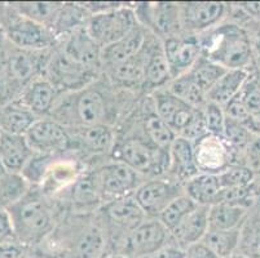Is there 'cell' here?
I'll return each instance as SVG.
<instances>
[{"label": "cell", "mask_w": 260, "mask_h": 258, "mask_svg": "<svg viewBox=\"0 0 260 258\" xmlns=\"http://www.w3.org/2000/svg\"><path fill=\"white\" fill-rule=\"evenodd\" d=\"M69 207L74 214H93L104 204L99 191L98 181L94 177L93 168L87 169L74 185L63 191L58 198Z\"/></svg>", "instance_id": "d6986e66"}, {"label": "cell", "mask_w": 260, "mask_h": 258, "mask_svg": "<svg viewBox=\"0 0 260 258\" xmlns=\"http://www.w3.org/2000/svg\"><path fill=\"white\" fill-rule=\"evenodd\" d=\"M105 258H126V257H123V255H120V254H109L108 257H105Z\"/></svg>", "instance_id": "9f6ffc18"}, {"label": "cell", "mask_w": 260, "mask_h": 258, "mask_svg": "<svg viewBox=\"0 0 260 258\" xmlns=\"http://www.w3.org/2000/svg\"><path fill=\"white\" fill-rule=\"evenodd\" d=\"M62 4L63 3H57V2H54V3L53 2H48V3H43V2L31 3L30 2V3H12L11 7L25 17L51 28Z\"/></svg>", "instance_id": "8d00e7d4"}, {"label": "cell", "mask_w": 260, "mask_h": 258, "mask_svg": "<svg viewBox=\"0 0 260 258\" xmlns=\"http://www.w3.org/2000/svg\"><path fill=\"white\" fill-rule=\"evenodd\" d=\"M194 159L200 173L220 174L235 164V155L228 142L221 136L205 134L193 142Z\"/></svg>", "instance_id": "2e32d148"}, {"label": "cell", "mask_w": 260, "mask_h": 258, "mask_svg": "<svg viewBox=\"0 0 260 258\" xmlns=\"http://www.w3.org/2000/svg\"><path fill=\"white\" fill-rule=\"evenodd\" d=\"M225 71L226 68H224L223 66L217 65V63L212 62V61L207 60L206 57L202 56L189 72L207 94L210 89L215 85V83L225 74Z\"/></svg>", "instance_id": "60d3db41"}, {"label": "cell", "mask_w": 260, "mask_h": 258, "mask_svg": "<svg viewBox=\"0 0 260 258\" xmlns=\"http://www.w3.org/2000/svg\"><path fill=\"white\" fill-rule=\"evenodd\" d=\"M240 98L250 115L260 122V83L252 75L241 91Z\"/></svg>", "instance_id": "ee69618b"}, {"label": "cell", "mask_w": 260, "mask_h": 258, "mask_svg": "<svg viewBox=\"0 0 260 258\" xmlns=\"http://www.w3.org/2000/svg\"><path fill=\"white\" fill-rule=\"evenodd\" d=\"M138 110L140 113L138 117L139 123H136V131L157 148L169 150L177 136L159 118L150 94L144 97Z\"/></svg>", "instance_id": "7402d4cb"}, {"label": "cell", "mask_w": 260, "mask_h": 258, "mask_svg": "<svg viewBox=\"0 0 260 258\" xmlns=\"http://www.w3.org/2000/svg\"><path fill=\"white\" fill-rule=\"evenodd\" d=\"M21 258H39V257H38L37 252H35L34 249H29Z\"/></svg>", "instance_id": "db71d44e"}, {"label": "cell", "mask_w": 260, "mask_h": 258, "mask_svg": "<svg viewBox=\"0 0 260 258\" xmlns=\"http://www.w3.org/2000/svg\"><path fill=\"white\" fill-rule=\"evenodd\" d=\"M149 36H150V32L146 38L145 46L136 56L124 61V62L103 70V74L105 75V78L110 82L113 87L135 94H138V92H143L146 61H148L149 53Z\"/></svg>", "instance_id": "ffe728a7"}, {"label": "cell", "mask_w": 260, "mask_h": 258, "mask_svg": "<svg viewBox=\"0 0 260 258\" xmlns=\"http://www.w3.org/2000/svg\"><path fill=\"white\" fill-rule=\"evenodd\" d=\"M31 185L21 173L6 172L0 177V208L8 210L29 193Z\"/></svg>", "instance_id": "d590c367"}, {"label": "cell", "mask_w": 260, "mask_h": 258, "mask_svg": "<svg viewBox=\"0 0 260 258\" xmlns=\"http://www.w3.org/2000/svg\"><path fill=\"white\" fill-rule=\"evenodd\" d=\"M241 239V229L236 230H217L209 229L201 240L219 258H226L238 252Z\"/></svg>", "instance_id": "e575fe53"}, {"label": "cell", "mask_w": 260, "mask_h": 258, "mask_svg": "<svg viewBox=\"0 0 260 258\" xmlns=\"http://www.w3.org/2000/svg\"><path fill=\"white\" fill-rule=\"evenodd\" d=\"M169 173L167 176L184 186L185 182L200 174L194 159L193 142L176 137L169 149Z\"/></svg>", "instance_id": "d4e9b609"}, {"label": "cell", "mask_w": 260, "mask_h": 258, "mask_svg": "<svg viewBox=\"0 0 260 258\" xmlns=\"http://www.w3.org/2000/svg\"><path fill=\"white\" fill-rule=\"evenodd\" d=\"M132 94L113 87L103 74L86 88L61 93L48 117L68 128L115 127L124 108L131 105L127 96Z\"/></svg>", "instance_id": "6da1fadb"}, {"label": "cell", "mask_w": 260, "mask_h": 258, "mask_svg": "<svg viewBox=\"0 0 260 258\" xmlns=\"http://www.w3.org/2000/svg\"><path fill=\"white\" fill-rule=\"evenodd\" d=\"M171 243L170 233L158 218H146L123 236L113 248V254L141 258Z\"/></svg>", "instance_id": "9c48e42d"}, {"label": "cell", "mask_w": 260, "mask_h": 258, "mask_svg": "<svg viewBox=\"0 0 260 258\" xmlns=\"http://www.w3.org/2000/svg\"><path fill=\"white\" fill-rule=\"evenodd\" d=\"M184 194L197 205L211 207L215 204L221 191L216 174L200 173L184 183Z\"/></svg>", "instance_id": "1f68e13d"}, {"label": "cell", "mask_w": 260, "mask_h": 258, "mask_svg": "<svg viewBox=\"0 0 260 258\" xmlns=\"http://www.w3.org/2000/svg\"><path fill=\"white\" fill-rule=\"evenodd\" d=\"M238 253L249 258L260 257V212L250 213L241 227V239Z\"/></svg>", "instance_id": "74e56055"}, {"label": "cell", "mask_w": 260, "mask_h": 258, "mask_svg": "<svg viewBox=\"0 0 260 258\" xmlns=\"http://www.w3.org/2000/svg\"><path fill=\"white\" fill-rule=\"evenodd\" d=\"M226 258H249L247 257V255H245V254H242V253H235V254H232V255H229V257H226Z\"/></svg>", "instance_id": "11a10c76"}, {"label": "cell", "mask_w": 260, "mask_h": 258, "mask_svg": "<svg viewBox=\"0 0 260 258\" xmlns=\"http://www.w3.org/2000/svg\"><path fill=\"white\" fill-rule=\"evenodd\" d=\"M93 172L104 204L132 196L146 179L128 165L113 159L93 167Z\"/></svg>", "instance_id": "ba28073f"}, {"label": "cell", "mask_w": 260, "mask_h": 258, "mask_svg": "<svg viewBox=\"0 0 260 258\" xmlns=\"http://www.w3.org/2000/svg\"><path fill=\"white\" fill-rule=\"evenodd\" d=\"M29 249L31 248L25 247L17 241L0 244V258H21Z\"/></svg>", "instance_id": "681fc988"}, {"label": "cell", "mask_w": 260, "mask_h": 258, "mask_svg": "<svg viewBox=\"0 0 260 258\" xmlns=\"http://www.w3.org/2000/svg\"><path fill=\"white\" fill-rule=\"evenodd\" d=\"M54 159H56V156L34 153L31 158L27 160L25 167L22 168L21 174L31 186L39 188L40 185L44 182V179H46L47 173H48L49 168H51Z\"/></svg>", "instance_id": "b9f144b4"}, {"label": "cell", "mask_w": 260, "mask_h": 258, "mask_svg": "<svg viewBox=\"0 0 260 258\" xmlns=\"http://www.w3.org/2000/svg\"><path fill=\"white\" fill-rule=\"evenodd\" d=\"M73 139L72 154L87 160L110 156L117 142V131L110 125L69 128Z\"/></svg>", "instance_id": "4fadbf2b"}, {"label": "cell", "mask_w": 260, "mask_h": 258, "mask_svg": "<svg viewBox=\"0 0 260 258\" xmlns=\"http://www.w3.org/2000/svg\"><path fill=\"white\" fill-rule=\"evenodd\" d=\"M138 25L134 6L119 3L109 11L92 14L86 28L92 39L105 48L126 36Z\"/></svg>", "instance_id": "52a82bcc"}, {"label": "cell", "mask_w": 260, "mask_h": 258, "mask_svg": "<svg viewBox=\"0 0 260 258\" xmlns=\"http://www.w3.org/2000/svg\"><path fill=\"white\" fill-rule=\"evenodd\" d=\"M12 49H13V46L7 39L3 28H0V82L4 80V78L7 75V71H8Z\"/></svg>", "instance_id": "f6af8a7d"}, {"label": "cell", "mask_w": 260, "mask_h": 258, "mask_svg": "<svg viewBox=\"0 0 260 258\" xmlns=\"http://www.w3.org/2000/svg\"><path fill=\"white\" fill-rule=\"evenodd\" d=\"M166 89L191 107L202 108L207 103L206 92L198 85L190 72L172 79Z\"/></svg>", "instance_id": "836d02e7"}, {"label": "cell", "mask_w": 260, "mask_h": 258, "mask_svg": "<svg viewBox=\"0 0 260 258\" xmlns=\"http://www.w3.org/2000/svg\"><path fill=\"white\" fill-rule=\"evenodd\" d=\"M94 216L108 234L112 254L113 248L118 241L148 218L134 195L105 203L94 213Z\"/></svg>", "instance_id": "8992f818"}, {"label": "cell", "mask_w": 260, "mask_h": 258, "mask_svg": "<svg viewBox=\"0 0 260 258\" xmlns=\"http://www.w3.org/2000/svg\"><path fill=\"white\" fill-rule=\"evenodd\" d=\"M2 28L12 46L25 51H46L57 42L51 28L25 17L11 6L4 13Z\"/></svg>", "instance_id": "5b68a950"}, {"label": "cell", "mask_w": 260, "mask_h": 258, "mask_svg": "<svg viewBox=\"0 0 260 258\" xmlns=\"http://www.w3.org/2000/svg\"><path fill=\"white\" fill-rule=\"evenodd\" d=\"M39 119L26 107L20 99L0 106V132L25 136Z\"/></svg>", "instance_id": "f546056e"}, {"label": "cell", "mask_w": 260, "mask_h": 258, "mask_svg": "<svg viewBox=\"0 0 260 258\" xmlns=\"http://www.w3.org/2000/svg\"><path fill=\"white\" fill-rule=\"evenodd\" d=\"M184 194L183 185L169 176L148 178L135 191L134 198L148 218H158L170 203Z\"/></svg>", "instance_id": "5bb4252c"}, {"label": "cell", "mask_w": 260, "mask_h": 258, "mask_svg": "<svg viewBox=\"0 0 260 258\" xmlns=\"http://www.w3.org/2000/svg\"><path fill=\"white\" fill-rule=\"evenodd\" d=\"M134 8L139 23L160 42L183 34L179 3H138Z\"/></svg>", "instance_id": "30bf717a"}, {"label": "cell", "mask_w": 260, "mask_h": 258, "mask_svg": "<svg viewBox=\"0 0 260 258\" xmlns=\"http://www.w3.org/2000/svg\"><path fill=\"white\" fill-rule=\"evenodd\" d=\"M171 80V71H170L166 56L163 52L162 42L157 36L150 34L143 93L148 96V94H152L153 92L158 91V89L166 88L167 84Z\"/></svg>", "instance_id": "cb8c5ba5"}, {"label": "cell", "mask_w": 260, "mask_h": 258, "mask_svg": "<svg viewBox=\"0 0 260 258\" xmlns=\"http://www.w3.org/2000/svg\"><path fill=\"white\" fill-rule=\"evenodd\" d=\"M12 241H16V236L11 217L8 210L0 208V244L12 243Z\"/></svg>", "instance_id": "bcb514c9"}, {"label": "cell", "mask_w": 260, "mask_h": 258, "mask_svg": "<svg viewBox=\"0 0 260 258\" xmlns=\"http://www.w3.org/2000/svg\"><path fill=\"white\" fill-rule=\"evenodd\" d=\"M89 17L91 13L87 11L83 3H63L52 23L51 31L56 39H60L79 28L86 27Z\"/></svg>", "instance_id": "4dcf8cb0"}, {"label": "cell", "mask_w": 260, "mask_h": 258, "mask_svg": "<svg viewBox=\"0 0 260 258\" xmlns=\"http://www.w3.org/2000/svg\"><path fill=\"white\" fill-rule=\"evenodd\" d=\"M252 46H254L255 65H256V63H260V28L257 30L255 39L252 40Z\"/></svg>", "instance_id": "f5cc1de1"}, {"label": "cell", "mask_w": 260, "mask_h": 258, "mask_svg": "<svg viewBox=\"0 0 260 258\" xmlns=\"http://www.w3.org/2000/svg\"><path fill=\"white\" fill-rule=\"evenodd\" d=\"M141 258H186V250L170 243L166 247L160 248V249Z\"/></svg>", "instance_id": "c3c4849f"}, {"label": "cell", "mask_w": 260, "mask_h": 258, "mask_svg": "<svg viewBox=\"0 0 260 258\" xmlns=\"http://www.w3.org/2000/svg\"><path fill=\"white\" fill-rule=\"evenodd\" d=\"M245 165L252 168L260 167V136H255L250 142L249 148L245 153Z\"/></svg>", "instance_id": "7dc6e473"}, {"label": "cell", "mask_w": 260, "mask_h": 258, "mask_svg": "<svg viewBox=\"0 0 260 258\" xmlns=\"http://www.w3.org/2000/svg\"><path fill=\"white\" fill-rule=\"evenodd\" d=\"M179 8L183 34L197 36L223 23L231 7L223 2H185Z\"/></svg>", "instance_id": "9a60e30c"}, {"label": "cell", "mask_w": 260, "mask_h": 258, "mask_svg": "<svg viewBox=\"0 0 260 258\" xmlns=\"http://www.w3.org/2000/svg\"><path fill=\"white\" fill-rule=\"evenodd\" d=\"M186 258H219L214 252L209 249L202 243H196L186 248Z\"/></svg>", "instance_id": "f907efd6"}, {"label": "cell", "mask_w": 260, "mask_h": 258, "mask_svg": "<svg viewBox=\"0 0 260 258\" xmlns=\"http://www.w3.org/2000/svg\"><path fill=\"white\" fill-rule=\"evenodd\" d=\"M250 214V208L216 203L209 208V229L236 230L241 229Z\"/></svg>", "instance_id": "d6a6232c"}, {"label": "cell", "mask_w": 260, "mask_h": 258, "mask_svg": "<svg viewBox=\"0 0 260 258\" xmlns=\"http://www.w3.org/2000/svg\"><path fill=\"white\" fill-rule=\"evenodd\" d=\"M237 6L247 17L260 23V2H246V3H238Z\"/></svg>", "instance_id": "816d5d0a"}, {"label": "cell", "mask_w": 260, "mask_h": 258, "mask_svg": "<svg viewBox=\"0 0 260 258\" xmlns=\"http://www.w3.org/2000/svg\"><path fill=\"white\" fill-rule=\"evenodd\" d=\"M148 34V30L139 23L126 36L103 48V51H101L103 70L124 62V61L136 56L145 46Z\"/></svg>", "instance_id": "484cf974"}, {"label": "cell", "mask_w": 260, "mask_h": 258, "mask_svg": "<svg viewBox=\"0 0 260 258\" xmlns=\"http://www.w3.org/2000/svg\"><path fill=\"white\" fill-rule=\"evenodd\" d=\"M87 169V163L74 154L58 156L52 163L46 179L39 189L48 198H58L63 191L74 185Z\"/></svg>", "instance_id": "e0dca14e"}, {"label": "cell", "mask_w": 260, "mask_h": 258, "mask_svg": "<svg viewBox=\"0 0 260 258\" xmlns=\"http://www.w3.org/2000/svg\"><path fill=\"white\" fill-rule=\"evenodd\" d=\"M34 151L22 134L0 132V163L9 173H21Z\"/></svg>", "instance_id": "83f0119b"}, {"label": "cell", "mask_w": 260, "mask_h": 258, "mask_svg": "<svg viewBox=\"0 0 260 258\" xmlns=\"http://www.w3.org/2000/svg\"><path fill=\"white\" fill-rule=\"evenodd\" d=\"M54 48L78 67L94 74H103V48L92 39L86 27L57 39Z\"/></svg>", "instance_id": "7c38bea8"}, {"label": "cell", "mask_w": 260, "mask_h": 258, "mask_svg": "<svg viewBox=\"0 0 260 258\" xmlns=\"http://www.w3.org/2000/svg\"><path fill=\"white\" fill-rule=\"evenodd\" d=\"M60 96V91L51 80L39 77L26 85L18 99L40 119L48 117Z\"/></svg>", "instance_id": "603a6c76"}, {"label": "cell", "mask_w": 260, "mask_h": 258, "mask_svg": "<svg viewBox=\"0 0 260 258\" xmlns=\"http://www.w3.org/2000/svg\"><path fill=\"white\" fill-rule=\"evenodd\" d=\"M250 77V70H226L225 74L215 83L207 93V102L216 103L224 108L231 101L240 96Z\"/></svg>", "instance_id": "f1b7e54d"}, {"label": "cell", "mask_w": 260, "mask_h": 258, "mask_svg": "<svg viewBox=\"0 0 260 258\" xmlns=\"http://www.w3.org/2000/svg\"><path fill=\"white\" fill-rule=\"evenodd\" d=\"M209 208L198 205L191 213L170 233L172 244L186 249L190 245L200 243L209 230Z\"/></svg>", "instance_id": "4316f807"}, {"label": "cell", "mask_w": 260, "mask_h": 258, "mask_svg": "<svg viewBox=\"0 0 260 258\" xmlns=\"http://www.w3.org/2000/svg\"><path fill=\"white\" fill-rule=\"evenodd\" d=\"M25 137L34 153L56 158L72 154L73 139L69 128L49 117L38 119Z\"/></svg>", "instance_id": "8fae6325"}, {"label": "cell", "mask_w": 260, "mask_h": 258, "mask_svg": "<svg viewBox=\"0 0 260 258\" xmlns=\"http://www.w3.org/2000/svg\"><path fill=\"white\" fill-rule=\"evenodd\" d=\"M150 96L160 119L171 128L177 137L181 136L191 120L194 119L198 108L189 106L180 98L170 93L166 88L158 89Z\"/></svg>", "instance_id": "44dd1931"}, {"label": "cell", "mask_w": 260, "mask_h": 258, "mask_svg": "<svg viewBox=\"0 0 260 258\" xmlns=\"http://www.w3.org/2000/svg\"><path fill=\"white\" fill-rule=\"evenodd\" d=\"M197 207L198 205L189 196L181 194L165 208V210L158 216V219L169 230V233H171L175 227L179 226V224Z\"/></svg>", "instance_id": "f35d334b"}, {"label": "cell", "mask_w": 260, "mask_h": 258, "mask_svg": "<svg viewBox=\"0 0 260 258\" xmlns=\"http://www.w3.org/2000/svg\"><path fill=\"white\" fill-rule=\"evenodd\" d=\"M110 159L128 165L146 179L167 176L169 173V150L154 146L138 131L126 132L123 136L117 134Z\"/></svg>", "instance_id": "277c9868"}, {"label": "cell", "mask_w": 260, "mask_h": 258, "mask_svg": "<svg viewBox=\"0 0 260 258\" xmlns=\"http://www.w3.org/2000/svg\"><path fill=\"white\" fill-rule=\"evenodd\" d=\"M4 173H6V169H4L3 165H2V163H0V177L3 176Z\"/></svg>", "instance_id": "6f0895ef"}, {"label": "cell", "mask_w": 260, "mask_h": 258, "mask_svg": "<svg viewBox=\"0 0 260 258\" xmlns=\"http://www.w3.org/2000/svg\"><path fill=\"white\" fill-rule=\"evenodd\" d=\"M172 79L188 74L202 57V48L196 35L180 34L162 42Z\"/></svg>", "instance_id": "ac0fdd59"}, {"label": "cell", "mask_w": 260, "mask_h": 258, "mask_svg": "<svg viewBox=\"0 0 260 258\" xmlns=\"http://www.w3.org/2000/svg\"><path fill=\"white\" fill-rule=\"evenodd\" d=\"M202 110L203 117H205V122H206L207 133L223 137L226 123V117L224 108L221 107V106L216 105V103L207 102L206 105L203 106Z\"/></svg>", "instance_id": "7bdbcfd3"}, {"label": "cell", "mask_w": 260, "mask_h": 258, "mask_svg": "<svg viewBox=\"0 0 260 258\" xmlns=\"http://www.w3.org/2000/svg\"><path fill=\"white\" fill-rule=\"evenodd\" d=\"M255 170L245 164H232L217 174L221 189L251 188L255 182Z\"/></svg>", "instance_id": "ab89813d"}, {"label": "cell", "mask_w": 260, "mask_h": 258, "mask_svg": "<svg viewBox=\"0 0 260 258\" xmlns=\"http://www.w3.org/2000/svg\"><path fill=\"white\" fill-rule=\"evenodd\" d=\"M202 56L226 70H250L255 66L252 38L243 26L223 22L197 35Z\"/></svg>", "instance_id": "3957f363"}, {"label": "cell", "mask_w": 260, "mask_h": 258, "mask_svg": "<svg viewBox=\"0 0 260 258\" xmlns=\"http://www.w3.org/2000/svg\"><path fill=\"white\" fill-rule=\"evenodd\" d=\"M54 199L48 198L39 188L30 191L17 204L8 209L16 241L31 249L42 245L58 225V209Z\"/></svg>", "instance_id": "7a4b0ae2"}]
</instances>
